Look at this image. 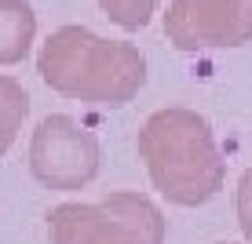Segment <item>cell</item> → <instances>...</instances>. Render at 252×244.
I'll return each mask as SVG.
<instances>
[{
    "instance_id": "6da1fadb",
    "label": "cell",
    "mask_w": 252,
    "mask_h": 244,
    "mask_svg": "<svg viewBox=\"0 0 252 244\" xmlns=\"http://www.w3.org/2000/svg\"><path fill=\"white\" fill-rule=\"evenodd\" d=\"M37 73L66 99L92 106H128L146 84V58L128 40H106L84 26H63L44 40Z\"/></svg>"
},
{
    "instance_id": "7a4b0ae2",
    "label": "cell",
    "mask_w": 252,
    "mask_h": 244,
    "mask_svg": "<svg viewBox=\"0 0 252 244\" xmlns=\"http://www.w3.org/2000/svg\"><path fill=\"white\" fill-rule=\"evenodd\" d=\"M139 157L146 161L154 190L172 204L197 208L223 190L227 164L208 120L194 109H158L139 132Z\"/></svg>"
},
{
    "instance_id": "3957f363",
    "label": "cell",
    "mask_w": 252,
    "mask_h": 244,
    "mask_svg": "<svg viewBox=\"0 0 252 244\" xmlns=\"http://www.w3.org/2000/svg\"><path fill=\"white\" fill-rule=\"evenodd\" d=\"M51 244H164V215L143 193H110L99 204H59L48 212Z\"/></svg>"
},
{
    "instance_id": "277c9868",
    "label": "cell",
    "mask_w": 252,
    "mask_h": 244,
    "mask_svg": "<svg viewBox=\"0 0 252 244\" xmlns=\"http://www.w3.org/2000/svg\"><path fill=\"white\" fill-rule=\"evenodd\" d=\"M99 138L66 113H51L30 138V171L48 190H84L99 175Z\"/></svg>"
},
{
    "instance_id": "5b68a950",
    "label": "cell",
    "mask_w": 252,
    "mask_h": 244,
    "mask_svg": "<svg viewBox=\"0 0 252 244\" xmlns=\"http://www.w3.org/2000/svg\"><path fill=\"white\" fill-rule=\"evenodd\" d=\"M164 37L179 51L241 48L252 40V0H172Z\"/></svg>"
},
{
    "instance_id": "8992f818",
    "label": "cell",
    "mask_w": 252,
    "mask_h": 244,
    "mask_svg": "<svg viewBox=\"0 0 252 244\" xmlns=\"http://www.w3.org/2000/svg\"><path fill=\"white\" fill-rule=\"evenodd\" d=\"M37 40V15L26 0H0V66H15Z\"/></svg>"
},
{
    "instance_id": "52a82bcc",
    "label": "cell",
    "mask_w": 252,
    "mask_h": 244,
    "mask_svg": "<svg viewBox=\"0 0 252 244\" xmlns=\"http://www.w3.org/2000/svg\"><path fill=\"white\" fill-rule=\"evenodd\" d=\"M26 113H30V95H26V88L15 77L0 73V157L15 146Z\"/></svg>"
},
{
    "instance_id": "ba28073f",
    "label": "cell",
    "mask_w": 252,
    "mask_h": 244,
    "mask_svg": "<svg viewBox=\"0 0 252 244\" xmlns=\"http://www.w3.org/2000/svg\"><path fill=\"white\" fill-rule=\"evenodd\" d=\"M158 4L161 0H99L106 19L117 22L121 29H143V26L158 15Z\"/></svg>"
},
{
    "instance_id": "9c48e42d",
    "label": "cell",
    "mask_w": 252,
    "mask_h": 244,
    "mask_svg": "<svg viewBox=\"0 0 252 244\" xmlns=\"http://www.w3.org/2000/svg\"><path fill=\"white\" fill-rule=\"evenodd\" d=\"M238 226L245 233V241L252 244V168L238 182Z\"/></svg>"
},
{
    "instance_id": "30bf717a",
    "label": "cell",
    "mask_w": 252,
    "mask_h": 244,
    "mask_svg": "<svg viewBox=\"0 0 252 244\" xmlns=\"http://www.w3.org/2000/svg\"><path fill=\"white\" fill-rule=\"evenodd\" d=\"M216 244H230V241H216Z\"/></svg>"
}]
</instances>
